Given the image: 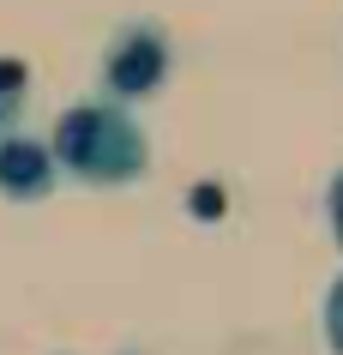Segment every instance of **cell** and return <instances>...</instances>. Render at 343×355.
Returning a JSON list of instances; mask_svg holds the SVG:
<instances>
[{"label": "cell", "mask_w": 343, "mask_h": 355, "mask_svg": "<svg viewBox=\"0 0 343 355\" xmlns=\"http://www.w3.org/2000/svg\"><path fill=\"white\" fill-rule=\"evenodd\" d=\"M49 157L78 187H133L151 168V139L133 121V109L85 96L73 109H60L55 132H49Z\"/></svg>", "instance_id": "cell-1"}, {"label": "cell", "mask_w": 343, "mask_h": 355, "mask_svg": "<svg viewBox=\"0 0 343 355\" xmlns=\"http://www.w3.org/2000/svg\"><path fill=\"white\" fill-rule=\"evenodd\" d=\"M175 67V49H169V31L157 19H127L114 24L109 49H103V67H96V85H103V103H121L133 109L145 96L163 91V78Z\"/></svg>", "instance_id": "cell-2"}, {"label": "cell", "mask_w": 343, "mask_h": 355, "mask_svg": "<svg viewBox=\"0 0 343 355\" xmlns=\"http://www.w3.org/2000/svg\"><path fill=\"white\" fill-rule=\"evenodd\" d=\"M60 187V168L49 157V139L37 132H6L0 139V199H12V205H37L49 193Z\"/></svg>", "instance_id": "cell-3"}, {"label": "cell", "mask_w": 343, "mask_h": 355, "mask_svg": "<svg viewBox=\"0 0 343 355\" xmlns=\"http://www.w3.org/2000/svg\"><path fill=\"white\" fill-rule=\"evenodd\" d=\"M24 91H30V73H24V60H0V139H6V132H19Z\"/></svg>", "instance_id": "cell-4"}, {"label": "cell", "mask_w": 343, "mask_h": 355, "mask_svg": "<svg viewBox=\"0 0 343 355\" xmlns=\"http://www.w3.org/2000/svg\"><path fill=\"white\" fill-rule=\"evenodd\" d=\"M325 337H331V349L343 355V277L331 283V295H325Z\"/></svg>", "instance_id": "cell-5"}, {"label": "cell", "mask_w": 343, "mask_h": 355, "mask_svg": "<svg viewBox=\"0 0 343 355\" xmlns=\"http://www.w3.org/2000/svg\"><path fill=\"white\" fill-rule=\"evenodd\" d=\"M193 211H199V217H223V193H217V187H199V193H193Z\"/></svg>", "instance_id": "cell-6"}, {"label": "cell", "mask_w": 343, "mask_h": 355, "mask_svg": "<svg viewBox=\"0 0 343 355\" xmlns=\"http://www.w3.org/2000/svg\"><path fill=\"white\" fill-rule=\"evenodd\" d=\"M331 229H337V241H343V175L331 181Z\"/></svg>", "instance_id": "cell-7"}]
</instances>
